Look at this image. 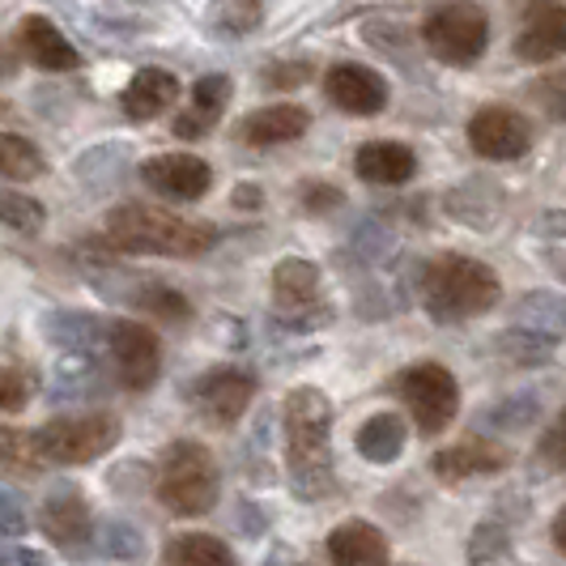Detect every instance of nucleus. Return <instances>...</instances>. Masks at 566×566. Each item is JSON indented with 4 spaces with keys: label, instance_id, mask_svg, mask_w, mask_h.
I'll list each match as a JSON object with an SVG mask.
<instances>
[{
    "label": "nucleus",
    "instance_id": "f257e3e1",
    "mask_svg": "<svg viewBox=\"0 0 566 566\" xmlns=\"http://www.w3.org/2000/svg\"><path fill=\"white\" fill-rule=\"evenodd\" d=\"M285 426V478L294 499L324 503L337 494V469H333V400L319 388L303 384L282 400Z\"/></svg>",
    "mask_w": 566,
    "mask_h": 566
},
{
    "label": "nucleus",
    "instance_id": "f03ea898",
    "mask_svg": "<svg viewBox=\"0 0 566 566\" xmlns=\"http://www.w3.org/2000/svg\"><path fill=\"white\" fill-rule=\"evenodd\" d=\"M103 239L112 243L119 255H170V260H197V255L213 252L222 230L200 218H184V213H167L158 205H142V200H124L103 218Z\"/></svg>",
    "mask_w": 566,
    "mask_h": 566
},
{
    "label": "nucleus",
    "instance_id": "7ed1b4c3",
    "mask_svg": "<svg viewBox=\"0 0 566 566\" xmlns=\"http://www.w3.org/2000/svg\"><path fill=\"white\" fill-rule=\"evenodd\" d=\"M418 298L434 324L452 328V324L494 312L503 298V282L485 260L443 252L418 269Z\"/></svg>",
    "mask_w": 566,
    "mask_h": 566
},
{
    "label": "nucleus",
    "instance_id": "20e7f679",
    "mask_svg": "<svg viewBox=\"0 0 566 566\" xmlns=\"http://www.w3.org/2000/svg\"><path fill=\"white\" fill-rule=\"evenodd\" d=\"M222 478H218V460L197 439H175L163 455V473H158V503L179 515V520H197L218 507Z\"/></svg>",
    "mask_w": 566,
    "mask_h": 566
},
{
    "label": "nucleus",
    "instance_id": "39448f33",
    "mask_svg": "<svg viewBox=\"0 0 566 566\" xmlns=\"http://www.w3.org/2000/svg\"><path fill=\"white\" fill-rule=\"evenodd\" d=\"M426 52L448 69H473L490 52V13L478 0H443L422 18Z\"/></svg>",
    "mask_w": 566,
    "mask_h": 566
},
{
    "label": "nucleus",
    "instance_id": "423d86ee",
    "mask_svg": "<svg viewBox=\"0 0 566 566\" xmlns=\"http://www.w3.org/2000/svg\"><path fill=\"white\" fill-rule=\"evenodd\" d=\"M273 315L285 333H312L333 319V307L324 298V273L315 260L285 255L273 264Z\"/></svg>",
    "mask_w": 566,
    "mask_h": 566
},
{
    "label": "nucleus",
    "instance_id": "0eeeda50",
    "mask_svg": "<svg viewBox=\"0 0 566 566\" xmlns=\"http://www.w3.org/2000/svg\"><path fill=\"white\" fill-rule=\"evenodd\" d=\"M119 443V418L112 413H64L34 430L43 464H90Z\"/></svg>",
    "mask_w": 566,
    "mask_h": 566
},
{
    "label": "nucleus",
    "instance_id": "6e6552de",
    "mask_svg": "<svg viewBox=\"0 0 566 566\" xmlns=\"http://www.w3.org/2000/svg\"><path fill=\"white\" fill-rule=\"evenodd\" d=\"M392 392L405 400L413 426L426 439L443 434L460 413V384L443 363H413L392 379Z\"/></svg>",
    "mask_w": 566,
    "mask_h": 566
},
{
    "label": "nucleus",
    "instance_id": "1a4fd4ad",
    "mask_svg": "<svg viewBox=\"0 0 566 566\" xmlns=\"http://www.w3.org/2000/svg\"><path fill=\"white\" fill-rule=\"evenodd\" d=\"M464 142L485 163H515L533 149V124L507 103H482L464 124Z\"/></svg>",
    "mask_w": 566,
    "mask_h": 566
},
{
    "label": "nucleus",
    "instance_id": "9d476101",
    "mask_svg": "<svg viewBox=\"0 0 566 566\" xmlns=\"http://www.w3.org/2000/svg\"><path fill=\"white\" fill-rule=\"evenodd\" d=\"M107 363L128 392H149L163 375V340L142 319H115Z\"/></svg>",
    "mask_w": 566,
    "mask_h": 566
},
{
    "label": "nucleus",
    "instance_id": "9b49d317",
    "mask_svg": "<svg viewBox=\"0 0 566 566\" xmlns=\"http://www.w3.org/2000/svg\"><path fill=\"white\" fill-rule=\"evenodd\" d=\"M192 405L200 409V418L218 430H230L239 422L255 400V375L243 367H213L205 370L200 379H192L188 388Z\"/></svg>",
    "mask_w": 566,
    "mask_h": 566
},
{
    "label": "nucleus",
    "instance_id": "f8f14e48",
    "mask_svg": "<svg viewBox=\"0 0 566 566\" xmlns=\"http://www.w3.org/2000/svg\"><path fill=\"white\" fill-rule=\"evenodd\" d=\"M324 98L337 107V112L354 115V119H370V115H384L392 103V85L384 73H375L370 64L358 60H340L324 73Z\"/></svg>",
    "mask_w": 566,
    "mask_h": 566
},
{
    "label": "nucleus",
    "instance_id": "ddd939ff",
    "mask_svg": "<svg viewBox=\"0 0 566 566\" xmlns=\"http://www.w3.org/2000/svg\"><path fill=\"white\" fill-rule=\"evenodd\" d=\"M137 179L154 197L175 205H192L213 192V167L200 154H154L137 167Z\"/></svg>",
    "mask_w": 566,
    "mask_h": 566
},
{
    "label": "nucleus",
    "instance_id": "4468645a",
    "mask_svg": "<svg viewBox=\"0 0 566 566\" xmlns=\"http://www.w3.org/2000/svg\"><path fill=\"white\" fill-rule=\"evenodd\" d=\"M515 56L537 69L566 56V0H524L515 27Z\"/></svg>",
    "mask_w": 566,
    "mask_h": 566
},
{
    "label": "nucleus",
    "instance_id": "2eb2a0df",
    "mask_svg": "<svg viewBox=\"0 0 566 566\" xmlns=\"http://www.w3.org/2000/svg\"><path fill=\"white\" fill-rule=\"evenodd\" d=\"M13 48L27 56V64L43 69V73H77V69H82L77 43H73L52 18H43V13H27V18L18 22Z\"/></svg>",
    "mask_w": 566,
    "mask_h": 566
},
{
    "label": "nucleus",
    "instance_id": "dca6fc26",
    "mask_svg": "<svg viewBox=\"0 0 566 566\" xmlns=\"http://www.w3.org/2000/svg\"><path fill=\"white\" fill-rule=\"evenodd\" d=\"M39 528L48 533V541H56L60 549H85L98 524H94V511L85 503V494L77 485H60L43 499L39 507Z\"/></svg>",
    "mask_w": 566,
    "mask_h": 566
},
{
    "label": "nucleus",
    "instance_id": "f3484780",
    "mask_svg": "<svg viewBox=\"0 0 566 566\" xmlns=\"http://www.w3.org/2000/svg\"><path fill=\"white\" fill-rule=\"evenodd\" d=\"M179 94H184V85H179V77L170 69L145 64L119 90V112H124V119H133V124H149V119H158L163 112H170L179 103Z\"/></svg>",
    "mask_w": 566,
    "mask_h": 566
},
{
    "label": "nucleus",
    "instance_id": "a211bd4d",
    "mask_svg": "<svg viewBox=\"0 0 566 566\" xmlns=\"http://www.w3.org/2000/svg\"><path fill=\"white\" fill-rule=\"evenodd\" d=\"M230 94H234V82H230L227 73H205L197 77L192 85V94H188V107L175 115V137L179 142H200V137H209L218 124H222V115L230 107Z\"/></svg>",
    "mask_w": 566,
    "mask_h": 566
},
{
    "label": "nucleus",
    "instance_id": "6ab92c4d",
    "mask_svg": "<svg viewBox=\"0 0 566 566\" xmlns=\"http://www.w3.org/2000/svg\"><path fill=\"white\" fill-rule=\"evenodd\" d=\"M354 175L370 188H409L418 179V154L405 142H363L354 154Z\"/></svg>",
    "mask_w": 566,
    "mask_h": 566
},
{
    "label": "nucleus",
    "instance_id": "aec40b11",
    "mask_svg": "<svg viewBox=\"0 0 566 566\" xmlns=\"http://www.w3.org/2000/svg\"><path fill=\"white\" fill-rule=\"evenodd\" d=\"M511 464V452L494 439H464L452 443L443 452L430 455V473L439 482H469V478H490V473H503Z\"/></svg>",
    "mask_w": 566,
    "mask_h": 566
},
{
    "label": "nucleus",
    "instance_id": "412c9836",
    "mask_svg": "<svg viewBox=\"0 0 566 566\" xmlns=\"http://www.w3.org/2000/svg\"><path fill=\"white\" fill-rule=\"evenodd\" d=\"M312 128V112L298 107V103H269V107H255L252 115L239 119V142L252 145V149H273V145H290L298 137H307Z\"/></svg>",
    "mask_w": 566,
    "mask_h": 566
},
{
    "label": "nucleus",
    "instance_id": "4be33fe9",
    "mask_svg": "<svg viewBox=\"0 0 566 566\" xmlns=\"http://www.w3.org/2000/svg\"><path fill=\"white\" fill-rule=\"evenodd\" d=\"M112 324L115 319H98V315L90 312H52L43 319V333L48 340L64 349L69 358H98V354H107V345H112Z\"/></svg>",
    "mask_w": 566,
    "mask_h": 566
},
{
    "label": "nucleus",
    "instance_id": "5701e85b",
    "mask_svg": "<svg viewBox=\"0 0 566 566\" xmlns=\"http://www.w3.org/2000/svg\"><path fill=\"white\" fill-rule=\"evenodd\" d=\"M324 554L333 566H388V537L370 520H340L324 541Z\"/></svg>",
    "mask_w": 566,
    "mask_h": 566
},
{
    "label": "nucleus",
    "instance_id": "b1692460",
    "mask_svg": "<svg viewBox=\"0 0 566 566\" xmlns=\"http://www.w3.org/2000/svg\"><path fill=\"white\" fill-rule=\"evenodd\" d=\"M133 307L142 315H154L158 324H188L192 319V303H188V294L184 290H175V285L158 282V277H137V285L124 294Z\"/></svg>",
    "mask_w": 566,
    "mask_h": 566
},
{
    "label": "nucleus",
    "instance_id": "393cba45",
    "mask_svg": "<svg viewBox=\"0 0 566 566\" xmlns=\"http://www.w3.org/2000/svg\"><path fill=\"white\" fill-rule=\"evenodd\" d=\"M354 448L367 464H392L405 452V418L400 413H370L354 434Z\"/></svg>",
    "mask_w": 566,
    "mask_h": 566
},
{
    "label": "nucleus",
    "instance_id": "a878e982",
    "mask_svg": "<svg viewBox=\"0 0 566 566\" xmlns=\"http://www.w3.org/2000/svg\"><path fill=\"white\" fill-rule=\"evenodd\" d=\"M163 566H239V558L222 537L179 533L163 545Z\"/></svg>",
    "mask_w": 566,
    "mask_h": 566
},
{
    "label": "nucleus",
    "instance_id": "bb28decb",
    "mask_svg": "<svg viewBox=\"0 0 566 566\" xmlns=\"http://www.w3.org/2000/svg\"><path fill=\"white\" fill-rule=\"evenodd\" d=\"M558 349V337H545V333H533V328H520L511 324L507 333L494 337V354L507 363V367H545Z\"/></svg>",
    "mask_w": 566,
    "mask_h": 566
},
{
    "label": "nucleus",
    "instance_id": "cd10ccee",
    "mask_svg": "<svg viewBox=\"0 0 566 566\" xmlns=\"http://www.w3.org/2000/svg\"><path fill=\"white\" fill-rule=\"evenodd\" d=\"M0 175H4V188L43 179V175H48V158H43V149L30 142V137H22V133H0Z\"/></svg>",
    "mask_w": 566,
    "mask_h": 566
},
{
    "label": "nucleus",
    "instance_id": "c85d7f7f",
    "mask_svg": "<svg viewBox=\"0 0 566 566\" xmlns=\"http://www.w3.org/2000/svg\"><path fill=\"white\" fill-rule=\"evenodd\" d=\"M515 324L520 328H533L545 337H563L566 333V298L563 294H549V290H533L515 303Z\"/></svg>",
    "mask_w": 566,
    "mask_h": 566
},
{
    "label": "nucleus",
    "instance_id": "c756f323",
    "mask_svg": "<svg viewBox=\"0 0 566 566\" xmlns=\"http://www.w3.org/2000/svg\"><path fill=\"white\" fill-rule=\"evenodd\" d=\"M537 422H541V397L533 388L507 392V397L494 400L482 413L485 430H503V434H520V430H528V426H537Z\"/></svg>",
    "mask_w": 566,
    "mask_h": 566
},
{
    "label": "nucleus",
    "instance_id": "7c9ffc66",
    "mask_svg": "<svg viewBox=\"0 0 566 566\" xmlns=\"http://www.w3.org/2000/svg\"><path fill=\"white\" fill-rule=\"evenodd\" d=\"M264 18H269L264 0H218L213 4V30L227 39H248L264 27Z\"/></svg>",
    "mask_w": 566,
    "mask_h": 566
},
{
    "label": "nucleus",
    "instance_id": "2f4dec72",
    "mask_svg": "<svg viewBox=\"0 0 566 566\" xmlns=\"http://www.w3.org/2000/svg\"><path fill=\"white\" fill-rule=\"evenodd\" d=\"M98 554H107L115 563H137L145 554V537L137 524L128 520H98V533H94Z\"/></svg>",
    "mask_w": 566,
    "mask_h": 566
},
{
    "label": "nucleus",
    "instance_id": "473e14b6",
    "mask_svg": "<svg viewBox=\"0 0 566 566\" xmlns=\"http://www.w3.org/2000/svg\"><path fill=\"white\" fill-rule=\"evenodd\" d=\"M448 213H452L455 222H464V227H490L494 222V213H499V200L485 197L482 192V179H469L464 188H455L448 192Z\"/></svg>",
    "mask_w": 566,
    "mask_h": 566
},
{
    "label": "nucleus",
    "instance_id": "72a5a7b5",
    "mask_svg": "<svg viewBox=\"0 0 566 566\" xmlns=\"http://www.w3.org/2000/svg\"><path fill=\"white\" fill-rule=\"evenodd\" d=\"M507 554H511V533H507V524H499V520H482V524L469 533V541H464L469 566H490V563H499V558H507Z\"/></svg>",
    "mask_w": 566,
    "mask_h": 566
},
{
    "label": "nucleus",
    "instance_id": "f704fd0d",
    "mask_svg": "<svg viewBox=\"0 0 566 566\" xmlns=\"http://www.w3.org/2000/svg\"><path fill=\"white\" fill-rule=\"evenodd\" d=\"M34 392H39V375L9 354V358H4V370H0V405H4V413H9V418L22 413L30 400H34Z\"/></svg>",
    "mask_w": 566,
    "mask_h": 566
},
{
    "label": "nucleus",
    "instance_id": "c9c22d12",
    "mask_svg": "<svg viewBox=\"0 0 566 566\" xmlns=\"http://www.w3.org/2000/svg\"><path fill=\"white\" fill-rule=\"evenodd\" d=\"M0 209H4V227L13 230V234H39V230L48 227V205L43 200H34L30 192H18V188H4V200H0Z\"/></svg>",
    "mask_w": 566,
    "mask_h": 566
},
{
    "label": "nucleus",
    "instance_id": "e433bc0d",
    "mask_svg": "<svg viewBox=\"0 0 566 566\" xmlns=\"http://www.w3.org/2000/svg\"><path fill=\"white\" fill-rule=\"evenodd\" d=\"M0 455H4V473H39V469H43L39 448H34V434H30V430H18V426H4V434H0Z\"/></svg>",
    "mask_w": 566,
    "mask_h": 566
},
{
    "label": "nucleus",
    "instance_id": "4c0bfd02",
    "mask_svg": "<svg viewBox=\"0 0 566 566\" xmlns=\"http://www.w3.org/2000/svg\"><path fill=\"white\" fill-rule=\"evenodd\" d=\"M315 60L312 56H294V60H273L260 69V85L264 90H303L312 82Z\"/></svg>",
    "mask_w": 566,
    "mask_h": 566
},
{
    "label": "nucleus",
    "instance_id": "58836bf2",
    "mask_svg": "<svg viewBox=\"0 0 566 566\" xmlns=\"http://www.w3.org/2000/svg\"><path fill=\"white\" fill-rule=\"evenodd\" d=\"M294 197H298V205H303V213H312V218H328V213H337L340 205H345V192H340L337 184L319 179V175L303 179Z\"/></svg>",
    "mask_w": 566,
    "mask_h": 566
},
{
    "label": "nucleus",
    "instance_id": "ea45409f",
    "mask_svg": "<svg viewBox=\"0 0 566 566\" xmlns=\"http://www.w3.org/2000/svg\"><path fill=\"white\" fill-rule=\"evenodd\" d=\"M528 98H533L554 124H566V69L537 77V82L528 85Z\"/></svg>",
    "mask_w": 566,
    "mask_h": 566
},
{
    "label": "nucleus",
    "instance_id": "a19ab883",
    "mask_svg": "<svg viewBox=\"0 0 566 566\" xmlns=\"http://www.w3.org/2000/svg\"><path fill=\"white\" fill-rule=\"evenodd\" d=\"M537 464H545L549 473H566V409L545 426L537 443Z\"/></svg>",
    "mask_w": 566,
    "mask_h": 566
},
{
    "label": "nucleus",
    "instance_id": "79ce46f5",
    "mask_svg": "<svg viewBox=\"0 0 566 566\" xmlns=\"http://www.w3.org/2000/svg\"><path fill=\"white\" fill-rule=\"evenodd\" d=\"M0 503H4V528H0V533H4V537H18V533L27 528V524H22V503H18V494H13V490H4V499H0Z\"/></svg>",
    "mask_w": 566,
    "mask_h": 566
},
{
    "label": "nucleus",
    "instance_id": "37998d69",
    "mask_svg": "<svg viewBox=\"0 0 566 566\" xmlns=\"http://www.w3.org/2000/svg\"><path fill=\"white\" fill-rule=\"evenodd\" d=\"M537 234H545V239H566V209H545L537 218Z\"/></svg>",
    "mask_w": 566,
    "mask_h": 566
},
{
    "label": "nucleus",
    "instance_id": "c03bdc74",
    "mask_svg": "<svg viewBox=\"0 0 566 566\" xmlns=\"http://www.w3.org/2000/svg\"><path fill=\"white\" fill-rule=\"evenodd\" d=\"M260 188H255V184H239V188H234V197H230V205H234V209H248V213H255V209H260Z\"/></svg>",
    "mask_w": 566,
    "mask_h": 566
},
{
    "label": "nucleus",
    "instance_id": "a18cd8bd",
    "mask_svg": "<svg viewBox=\"0 0 566 566\" xmlns=\"http://www.w3.org/2000/svg\"><path fill=\"white\" fill-rule=\"evenodd\" d=\"M9 558L13 566H48V554H39V549H13Z\"/></svg>",
    "mask_w": 566,
    "mask_h": 566
},
{
    "label": "nucleus",
    "instance_id": "49530a36",
    "mask_svg": "<svg viewBox=\"0 0 566 566\" xmlns=\"http://www.w3.org/2000/svg\"><path fill=\"white\" fill-rule=\"evenodd\" d=\"M545 264L554 269L558 282H566V248H549V252H545Z\"/></svg>",
    "mask_w": 566,
    "mask_h": 566
},
{
    "label": "nucleus",
    "instance_id": "de8ad7c7",
    "mask_svg": "<svg viewBox=\"0 0 566 566\" xmlns=\"http://www.w3.org/2000/svg\"><path fill=\"white\" fill-rule=\"evenodd\" d=\"M549 537L558 545V554H566V507L554 515V524H549Z\"/></svg>",
    "mask_w": 566,
    "mask_h": 566
},
{
    "label": "nucleus",
    "instance_id": "09e8293b",
    "mask_svg": "<svg viewBox=\"0 0 566 566\" xmlns=\"http://www.w3.org/2000/svg\"><path fill=\"white\" fill-rule=\"evenodd\" d=\"M128 4H158V0H128Z\"/></svg>",
    "mask_w": 566,
    "mask_h": 566
}]
</instances>
